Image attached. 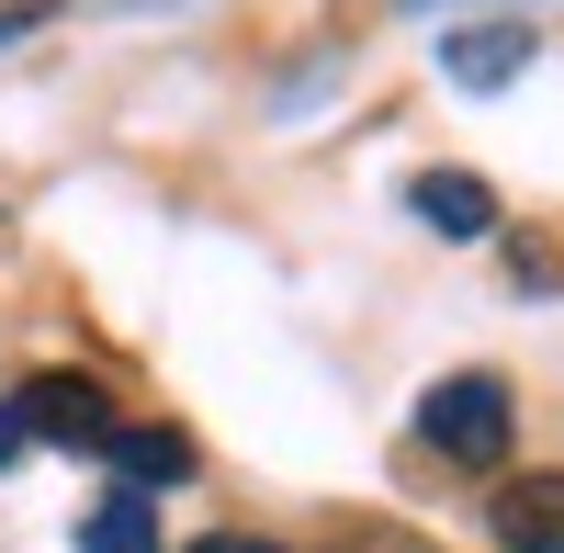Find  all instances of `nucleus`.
<instances>
[{"label": "nucleus", "instance_id": "10", "mask_svg": "<svg viewBox=\"0 0 564 553\" xmlns=\"http://www.w3.org/2000/svg\"><path fill=\"white\" fill-rule=\"evenodd\" d=\"M12 34H34V12H0V45H12Z\"/></svg>", "mask_w": 564, "mask_h": 553}, {"label": "nucleus", "instance_id": "1", "mask_svg": "<svg viewBox=\"0 0 564 553\" xmlns=\"http://www.w3.org/2000/svg\"><path fill=\"white\" fill-rule=\"evenodd\" d=\"M417 430H430V452L497 475V464H508V384H497V373H452V384H430Z\"/></svg>", "mask_w": 564, "mask_h": 553}, {"label": "nucleus", "instance_id": "5", "mask_svg": "<svg viewBox=\"0 0 564 553\" xmlns=\"http://www.w3.org/2000/svg\"><path fill=\"white\" fill-rule=\"evenodd\" d=\"M406 204H417V226H441V238H486V226H497V193L475 170H417Z\"/></svg>", "mask_w": 564, "mask_h": 553}, {"label": "nucleus", "instance_id": "4", "mask_svg": "<svg viewBox=\"0 0 564 553\" xmlns=\"http://www.w3.org/2000/svg\"><path fill=\"white\" fill-rule=\"evenodd\" d=\"M497 542L508 553H564V475H520L497 497Z\"/></svg>", "mask_w": 564, "mask_h": 553}, {"label": "nucleus", "instance_id": "3", "mask_svg": "<svg viewBox=\"0 0 564 553\" xmlns=\"http://www.w3.org/2000/svg\"><path fill=\"white\" fill-rule=\"evenodd\" d=\"M531 68V23H475V34H441V79L452 90H508Z\"/></svg>", "mask_w": 564, "mask_h": 553}, {"label": "nucleus", "instance_id": "2", "mask_svg": "<svg viewBox=\"0 0 564 553\" xmlns=\"http://www.w3.org/2000/svg\"><path fill=\"white\" fill-rule=\"evenodd\" d=\"M12 419H23V441L45 430V441H90V452H102L113 441V395L90 384V373H34V395L12 406Z\"/></svg>", "mask_w": 564, "mask_h": 553}, {"label": "nucleus", "instance_id": "8", "mask_svg": "<svg viewBox=\"0 0 564 553\" xmlns=\"http://www.w3.org/2000/svg\"><path fill=\"white\" fill-rule=\"evenodd\" d=\"M193 553H271V542H249V531H204Z\"/></svg>", "mask_w": 564, "mask_h": 553}, {"label": "nucleus", "instance_id": "7", "mask_svg": "<svg viewBox=\"0 0 564 553\" xmlns=\"http://www.w3.org/2000/svg\"><path fill=\"white\" fill-rule=\"evenodd\" d=\"M79 553H159V531H148V497H102V509L79 520Z\"/></svg>", "mask_w": 564, "mask_h": 553}, {"label": "nucleus", "instance_id": "6", "mask_svg": "<svg viewBox=\"0 0 564 553\" xmlns=\"http://www.w3.org/2000/svg\"><path fill=\"white\" fill-rule=\"evenodd\" d=\"M102 452H113L124 497H148V486H181V475H193V441H181V430H113Z\"/></svg>", "mask_w": 564, "mask_h": 553}, {"label": "nucleus", "instance_id": "9", "mask_svg": "<svg viewBox=\"0 0 564 553\" xmlns=\"http://www.w3.org/2000/svg\"><path fill=\"white\" fill-rule=\"evenodd\" d=\"M0 464H23V419H12V406H0Z\"/></svg>", "mask_w": 564, "mask_h": 553}]
</instances>
